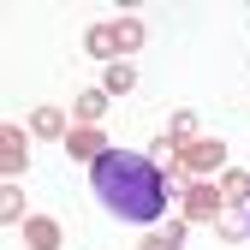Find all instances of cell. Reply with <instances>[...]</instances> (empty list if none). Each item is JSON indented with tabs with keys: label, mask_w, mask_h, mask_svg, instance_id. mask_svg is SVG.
I'll list each match as a JSON object with an SVG mask.
<instances>
[{
	"label": "cell",
	"mask_w": 250,
	"mask_h": 250,
	"mask_svg": "<svg viewBox=\"0 0 250 250\" xmlns=\"http://www.w3.org/2000/svg\"><path fill=\"white\" fill-rule=\"evenodd\" d=\"M89 185H96V197L119 214V221H161L167 208V179L155 161H143V155L131 149H107L102 161H89Z\"/></svg>",
	"instance_id": "1"
},
{
	"label": "cell",
	"mask_w": 250,
	"mask_h": 250,
	"mask_svg": "<svg viewBox=\"0 0 250 250\" xmlns=\"http://www.w3.org/2000/svg\"><path fill=\"white\" fill-rule=\"evenodd\" d=\"M221 161H227V143H221V137H197V143L179 149V167H185V173H214Z\"/></svg>",
	"instance_id": "2"
},
{
	"label": "cell",
	"mask_w": 250,
	"mask_h": 250,
	"mask_svg": "<svg viewBox=\"0 0 250 250\" xmlns=\"http://www.w3.org/2000/svg\"><path fill=\"white\" fill-rule=\"evenodd\" d=\"M221 208H227V197L214 185H185V221H214Z\"/></svg>",
	"instance_id": "3"
},
{
	"label": "cell",
	"mask_w": 250,
	"mask_h": 250,
	"mask_svg": "<svg viewBox=\"0 0 250 250\" xmlns=\"http://www.w3.org/2000/svg\"><path fill=\"white\" fill-rule=\"evenodd\" d=\"M0 167H6V179H18V173L30 167V137L18 131V125H6V131H0Z\"/></svg>",
	"instance_id": "4"
},
{
	"label": "cell",
	"mask_w": 250,
	"mask_h": 250,
	"mask_svg": "<svg viewBox=\"0 0 250 250\" xmlns=\"http://www.w3.org/2000/svg\"><path fill=\"white\" fill-rule=\"evenodd\" d=\"M66 149L78 155V161H102V155H107V137L96 131V125H78V131L66 137Z\"/></svg>",
	"instance_id": "5"
},
{
	"label": "cell",
	"mask_w": 250,
	"mask_h": 250,
	"mask_svg": "<svg viewBox=\"0 0 250 250\" xmlns=\"http://www.w3.org/2000/svg\"><path fill=\"white\" fill-rule=\"evenodd\" d=\"M30 137H72L66 119H60V107H36L30 113Z\"/></svg>",
	"instance_id": "6"
},
{
	"label": "cell",
	"mask_w": 250,
	"mask_h": 250,
	"mask_svg": "<svg viewBox=\"0 0 250 250\" xmlns=\"http://www.w3.org/2000/svg\"><path fill=\"white\" fill-rule=\"evenodd\" d=\"M72 113H78V125H96L107 113V89H83V96L72 102Z\"/></svg>",
	"instance_id": "7"
},
{
	"label": "cell",
	"mask_w": 250,
	"mask_h": 250,
	"mask_svg": "<svg viewBox=\"0 0 250 250\" xmlns=\"http://www.w3.org/2000/svg\"><path fill=\"white\" fill-rule=\"evenodd\" d=\"M83 48L96 54V60H113V54H119V42H113L107 24H89V30H83Z\"/></svg>",
	"instance_id": "8"
},
{
	"label": "cell",
	"mask_w": 250,
	"mask_h": 250,
	"mask_svg": "<svg viewBox=\"0 0 250 250\" xmlns=\"http://www.w3.org/2000/svg\"><path fill=\"white\" fill-rule=\"evenodd\" d=\"M24 238L36 244V250H60V227L42 221V214H36V221H24Z\"/></svg>",
	"instance_id": "9"
},
{
	"label": "cell",
	"mask_w": 250,
	"mask_h": 250,
	"mask_svg": "<svg viewBox=\"0 0 250 250\" xmlns=\"http://www.w3.org/2000/svg\"><path fill=\"white\" fill-rule=\"evenodd\" d=\"M179 238H185V227H179V221H167V227H155L137 250H179Z\"/></svg>",
	"instance_id": "10"
},
{
	"label": "cell",
	"mask_w": 250,
	"mask_h": 250,
	"mask_svg": "<svg viewBox=\"0 0 250 250\" xmlns=\"http://www.w3.org/2000/svg\"><path fill=\"white\" fill-rule=\"evenodd\" d=\"M113 42H119V54H137V48H143V24H137V18H119V24H113Z\"/></svg>",
	"instance_id": "11"
},
{
	"label": "cell",
	"mask_w": 250,
	"mask_h": 250,
	"mask_svg": "<svg viewBox=\"0 0 250 250\" xmlns=\"http://www.w3.org/2000/svg\"><path fill=\"white\" fill-rule=\"evenodd\" d=\"M214 227H221V238H244L250 221H244V208H238V203H227L221 214H214Z\"/></svg>",
	"instance_id": "12"
},
{
	"label": "cell",
	"mask_w": 250,
	"mask_h": 250,
	"mask_svg": "<svg viewBox=\"0 0 250 250\" xmlns=\"http://www.w3.org/2000/svg\"><path fill=\"white\" fill-rule=\"evenodd\" d=\"M0 221H6V227H12V221H24V191H18L12 179H6V191H0Z\"/></svg>",
	"instance_id": "13"
},
{
	"label": "cell",
	"mask_w": 250,
	"mask_h": 250,
	"mask_svg": "<svg viewBox=\"0 0 250 250\" xmlns=\"http://www.w3.org/2000/svg\"><path fill=\"white\" fill-rule=\"evenodd\" d=\"M131 83H137V66H125V60H113V66H107V96H125Z\"/></svg>",
	"instance_id": "14"
},
{
	"label": "cell",
	"mask_w": 250,
	"mask_h": 250,
	"mask_svg": "<svg viewBox=\"0 0 250 250\" xmlns=\"http://www.w3.org/2000/svg\"><path fill=\"white\" fill-rule=\"evenodd\" d=\"M167 137L185 149V143H197V113H173V125H167Z\"/></svg>",
	"instance_id": "15"
},
{
	"label": "cell",
	"mask_w": 250,
	"mask_h": 250,
	"mask_svg": "<svg viewBox=\"0 0 250 250\" xmlns=\"http://www.w3.org/2000/svg\"><path fill=\"white\" fill-rule=\"evenodd\" d=\"M221 197H227V203H244V197H250V173H227V179H221Z\"/></svg>",
	"instance_id": "16"
}]
</instances>
